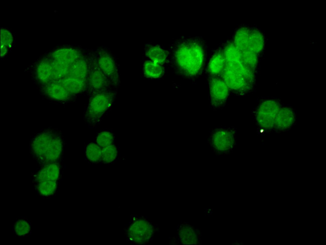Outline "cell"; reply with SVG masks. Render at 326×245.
Segmentation results:
<instances>
[{"instance_id": "cell-1", "label": "cell", "mask_w": 326, "mask_h": 245, "mask_svg": "<svg viewBox=\"0 0 326 245\" xmlns=\"http://www.w3.org/2000/svg\"><path fill=\"white\" fill-rule=\"evenodd\" d=\"M171 66L179 75L189 80L199 77L205 68L207 54L201 37L181 36L169 47Z\"/></svg>"}, {"instance_id": "cell-2", "label": "cell", "mask_w": 326, "mask_h": 245, "mask_svg": "<svg viewBox=\"0 0 326 245\" xmlns=\"http://www.w3.org/2000/svg\"><path fill=\"white\" fill-rule=\"evenodd\" d=\"M118 88L103 91L89 96L83 118L90 127H96L108 114L114 104Z\"/></svg>"}, {"instance_id": "cell-3", "label": "cell", "mask_w": 326, "mask_h": 245, "mask_svg": "<svg viewBox=\"0 0 326 245\" xmlns=\"http://www.w3.org/2000/svg\"><path fill=\"white\" fill-rule=\"evenodd\" d=\"M156 229L154 224L142 216L133 215L125 228L127 242L132 244H143L150 242Z\"/></svg>"}, {"instance_id": "cell-4", "label": "cell", "mask_w": 326, "mask_h": 245, "mask_svg": "<svg viewBox=\"0 0 326 245\" xmlns=\"http://www.w3.org/2000/svg\"><path fill=\"white\" fill-rule=\"evenodd\" d=\"M236 136L237 131L233 127H217L210 132L208 143L216 155H227L235 148Z\"/></svg>"}, {"instance_id": "cell-5", "label": "cell", "mask_w": 326, "mask_h": 245, "mask_svg": "<svg viewBox=\"0 0 326 245\" xmlns=\"http://www.w3.org/2000/svg\"><path fill=\"white\" fill-rule=\"evenodd\" d=\"M95 59L99 68L107 77L113 85L117 88L120 84V65L112 51L105 46L93 49Z\"/></svg>"}, {"instance_id": "cell-6", "label": "cell", "mask_w": 326, "mask_h": 245, "mask_svg": "<svg viewBox=\"0 0 326 245\" xmlns=\"http://www.w3.org/2000/svg\"><path fill=\"white\" fill-rule=\"evenodd\" d=\"M281 105L279 100L273 98L264 99L258 104L254 111V119L261 132H273L275 118Z\"/></svg>"}, {"instance_id": "cell-7", "label": "cell", "mask_w": 326, "mask_h": 245, "mask_svg": "<svg viewBox=\"0 0 326 245\" xmlns=\"http://www.w3.org/2000/svg\"><path fill=\"white\" fill-rule=\"evenodd\" d=\"M113 88H117L113 85L107 77L99 68L95 59L93 49H90V68L86 94L89 97L93 94Z\"/></svg>"}, {"instance_id": "cell-8", "label": "cell", "mask_w": 326, "mask_h": 245, "mask_svg": "<svg viewBox=\"0 0 326 245\" xmlns=\"http://www.w3.org/2000/svg\"><path fill=\"white\" fill-rule=\"evenodd\" d=\"M27 71L31 80L38 88L53 81L51 61L45 54L32 62L27 67Z\"/></svg>"}, {"instance_id": "cell-9", "label": "cell", "mask_w": 326, "mask_h": 245, "mask_svg": "<svg viewBox=\"0 0 326 245\" xmlns=\"http://www.w3.org/2000/svg\"><path fill=\"white\" fill-rule=\"evenodd\" d=\"M58 130L48 128L36 133L31 137L29 143V152L33 159L39 164Z\"/></svg>"}, {"instance_id": "cell-10", "label": "cell", "mask_w": 326, "mask_h": 245, "mask_svg": "<svg viewBox=\"0 0 326 245\" xmlns=\"http://www.w3.org/2000/svg\"><path fill=\"white\" fill-rule=\"evenodd\" d=\"M86 48L78 45L55 47L44 54L51 61L71 67L84 53Z\"/></svg>"}, {"instance_id": "cell-11", "label": "cell", "mask_w": 326, "mask_h": 245, "mask_svg": "<svg viewBox=\"0 0 326 245\" xmlns=\"http://www.w3.org/2000/svg\"><path fill=\"white\" fill-rule=\"evenodd\" d=\"M38 90L43 99L52 103L65 105L76 100L60 81H53Z\"/></svg>"}, {"instance_id": "cell-12", "label": "cell", "mask_w": 326, "mask_h": 245, "mask_svg": "<svg viewBox=\"0 0 326 245\" xmlns=\"http://www.w3.org/2000/svg\"><path fill=\"white\" fill-rule=\"evenodd\" d=\"M209 97L210 104L214 109H221L226 105L230 91L221 76L209 77Z\"/></svg>"}, {"instance_id": "cell-13", "label": "cell", "mask_w": 326, "mask_h": 245, "mask_svg": "<svg viewBox=\"0 0 326 245\" xmlns=\"http://www.w3.org/2000/svg\"><path fill=\"white\" fill-rule=\"evenodd\" d=\"M296 113L289 105H281L275 118L273 132L281 133L289 131L296 124Z\"/></svg>"}, {"instance_id": "cell-14", "label": "cell", "mask_w": 326, "mask_h": 245, "mask_svg": "<svg viewBox=\"0 0 326 245\" xmlns=\"http://www.w3.org/2000/svg\"><path fill=\"white\" fill-rule=\"evenodd\" d=\"M63 172V161L43 164L32 174V182L50 180L61 181Z\"/></svg>"}, {"instance_id": "cell-15", "label": "cell", "mask_w": 326, "mask_h": 245, "mask_svg": "<svg viewBox=\"0 0 326 245\" xmlns=\"http://www.w3.org/2000/svg\"><path fill=\"white\" fill-rule=\"evenodd\" d=\"M230 92L242 96L250 92L253 85L250 84L241 76L224 69L221 76Z\"/></svg>"}, {"instance_id": "cell-16", "label": "cell", "mask_w": 326, "mask_h": 245, "mask_svg": "<svg viewBox=\"0 0 326 245\" xmlns=\"http://www.w3.org/2000/svg\"><path fill=\"white\" fill-rule=\"evenodd\" d=\"M65 141L61 132L58 131L44 156L39 163L40 165L63 161Z\"/></svg>"}, {"instance_id": "cell-17", "label": "cell", "mask_w": 326, "mask_h": 245, "mask_svg": "<svg viewBox=\"0 0 326 245\" xmlns=\"http://www.w3.org/2000/svg\"><path fill=\"white\" fill-rule=\"evenodd\" d=\"M143 57L166 66H170V53L168 48L152 43H145Z\"/></svg>"}, {"instance_id": "cell-18", "label": "cell", "mask_w": 326, "mask_h": 245, "mask_svg": "<svg viewBox=\"0 0 326 245\" xmlns=\"http://www.w3.org/2000/svg\"><path fill=\"white\" fill-rule=\"evenodd\" d=\"M167 66L144 57L141 61V76L147 80H158L166 74Z\"/></svg>"}, {"instance_id": "cell-19", "label": "cell", "mask_w": 326, "mask_h": 245, "mask_svg": "<svg viewBox=\"0 0 326 245\" xmlns=\"http://www.w3.org/2000/svg\"><path fill=\"white\" fill-rule=\"evenodd\" d=\"M225 67L223 48H218L211 55L206 68L209 77L221 76Z\"/></svg>"}, {"instance_id": "cell-20", "label": "cell", "mask_w": 326, "mask_h": 245, "mask_svg": "<svg viewBox=\"0 0 326 245\" xmlns=\"http://www.w3.org/2000/svg\"><path fill=\"white\" fill-rule=\"evenodd\" d=\"M178 239L182 244H198L200 242L199 232L193 226L186 223L180 224L177 228Z\"/></svg>"}, {"instance_id": "cell-21", "label": "cell", "mask_w": 326, "mask_h": 245, "mask_svg": "<svg viewBox=\"0 0 326 245\" xmlns=\"http://www.w3.org/2000/svg\"><path fill=\"white\" fill-rule=\"evenodd\" d=\"M61 181H42L33 183L36 194L43 199H49L59 191Z\"/></svg>"}, {"instance_id": "cell-22", "label": "cell", "mask_w": 326, "mask_h": 245, "mask_svg": "<svg viewBox=\"0 0 326 245\" xmlns=\"http://www.w3.org/2000/svg\"><path fill=\"white\" fill-rule=\"evenodd\" d=\"M60 81L75 99L79 96L84 93L86 94L87 88L86 81L75 78L69 75H67Z\"/></svg>"}, {"instance_id": "cell-23", "label": "cell", "mask_w": 326, "mask_h": 245, "mask_svg": "<svg viewBox=\"0 0 326 245\" xmlns=\"http://www.w3.org/2000/svg\"><path fill=\"white\" fill-rule=\"evenodd\" d=\"M31 221L25 217H20L15 221L12 226L13 234L19 237L29 236L32 232Z\"/></svg>"}, {"instance_id": "cell-24", "label": "cell", "mask_w": 326, "mask_h": 245, "mask_svg": "<svg viewBox=\"0 0 326 245\" xmlns=\"http://www.w3.org/2000/svg\"><path fill=\"white\" fill-rule=\"evenodd\" d=\"M250 28L247 27H240L235 32L232 40L235 46L241 52L248 48V41Z\"/></svg>"}, {"instance_id": "cell-25", "label": "cell", "mask_w": 326, "mask_h": 245, "mask_svg": "<svg viewBox=\"0 0 326 245\" xmlns=\"http://www.w3.org/2000/svg\"><path fill=\"white\" fill-rule=\"evenodd\" d=\"M84 155L85 159L89 163H100L101 148L95 141H89L85 145Z\"/></svg>"}, {"instance_id": "cell-26", "label": "cell", "mask_w": 326, "mask_h": 245, "mask_svg": "<svg viewBox=\"0 0 326 245\" xmlns=\"http://www.w3.org/2000/svg\"><path fill=\"white\" fill-rule=\"evenodd\" d=\"M264 46V37L260 31L250 28L248 48L257 54L260 53Z\"/></svg>"}, {"instance_id": "cell-27", "label": "cell", "mask_w": 326, "mask_h": 245, "mask_svg": "<svg viewBox=\"0 0 326 245\" xmlns=\"http://www.w3.org/2000/svg\"><path fill=\"white\" fill-rule=\"evenodd\" d=\"M120 154L118 146L115 144L101 148L100 163L111 164L116 162Z\"/></svg>"}, {"instance_id": "cell-28", "label": "cell", "mask_w": 326, "mask_h": 245, "mask_svg": "<svg viewBox=\"0 0 326 245\" xmlns=\"http://www.w3.org/2000/svg\"><path fill=\"white\" fill-rule=\"evenodd\" d=\"M115 135L112 130L105 129L98 132L95 137V142L101 148L115 144Z\"/></svg>"}, {"instance_id": "cell-29", "label": "cell", "mask_w": 326, "mask_h": 245, "mask_svg": "<svg viewBox=\"0 0 326 245\" xmlns=\"http://www.w3.org/2000/svg\"><path fill=\"white\" fill-rule=\"evenodd\" d=\"M241 60L243 63L255 74L258 64V54L249 48L242 51Z\"/></svg>"}, {"instance_id": "cell-30", "label": "cell", "mask_w": 326, "mask_h": 245, "mask_svg": "<svg viewBox=\"0 0 326 245\" xmlns=\"http://www.w3.org/2000/svg\"><path fill=\"white\" fill-rule=\"evenodd\" d=\"M222 48L225 62L242 61L241 52L232 40L227 41Z\"/></svg>"}, {"instance_id": "cell-31", "label": "cell", "mask_w": 326, "mask_h": 245, "mask_svg": "<svg viewBox=\"0 0 326 245\" xmlns=\"http://www.w3.org/2000/svg\"><path fill=\"white\" fill-rule=\"evenodd\" d=\"M1 30V45L5 46L12 50L15 43V34L7 28L2 27Z\"/></svg>"}, {"instance_id": "cell-32", "label": "cell", "mask_w": 326, "mask_h": 245, "mask_svg": "<svg viewBox=\"0 0 326 245\" xmlns=\"http://www.w3.org/2000/svg\"><path fill=\"white\" fill-rule=\"evenodd\" d=\"M11 50L8 47L1 45V58L5 59L6 58L11 52Z\"/></svg>"}]
</instances>
